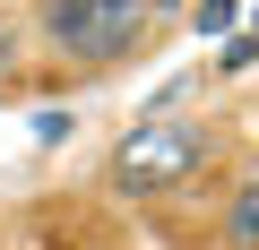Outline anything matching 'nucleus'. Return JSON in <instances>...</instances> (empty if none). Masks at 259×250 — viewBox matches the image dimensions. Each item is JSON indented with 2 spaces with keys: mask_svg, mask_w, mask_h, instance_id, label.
<instances>
[{
  "mask_svg": "<svg viewBox=\"0 0 259 250\" xmlns=\"http://www.w3.org/2000/svg\"><path fill=\"white\" fill-rule=\"evenodd\" d=\"M44 35L87 69L130 61L147 43V0H44Z\"/></svg>",
  "mask_w": 259,
  "mask_h": 250,
  "instance_id": "obj_1",
  "label": "nucleus"
},
{
  "mask_svg": "<svg viewBox=\"0 0 259 250\" xmlns=\"http://www.w3.org/2000/svg\"><path fill=\"white\" fill-rule=\"evenodd\" d=\"M207 121H139L121 147H112V190H173V181H190L199 164H207Z\"/></svg>",
  "mask_w": 259,
  "mask_h": 250,
  "instance_id": "obj_2",
  "label": "nucleus"
},
{
  "mask_svg": "<svg viewBox=\"0 0 259 250\" xmlns=\"http://www.w3.org/2000/svg\"><path fill=\"white\" fill-rule=\"evenodd\" d=\"M225 241H233V250H250V241H259V190H250V181H242V190H233V207H225Z\"/></svg>",
  "mask_w": 259,
  "mask_h": 250,
  "instance_id": "obj_3",
  "label": "nucleus"
},
{
  "mask_svg": "<svg viewBox=\"0 0 259 250\" xmlns=\"http://www.w3.org/2000/svg\"><path fill=\"white\" fill-rule=\"evenodd\" d=\"M190 26H199V35H233V26H242V0H199Z\"/></svg>",
  "mask_w": 259,
  "mask_h": 250,
  "instance_id": "obj_4",
  "label": "nucleus"
},
{
  "mask_svg": "<svg viewBox=\"0 0 259 250\" xmlns=\"http://www.w3.org/2000/svg\"><path fill=\"white\" fill-rule=\"evenodd\" d=\"M216 69H225V78H250V43H242V35H225V61H216Z\"/></svg>",
  "mask_w": 259,
  "mask_h": 250,
  "instance_id": "obj_5",
  "label": "nucleus"
},
{
  "mask_svg": "<svg viewBox=\"0 0 259 250\" xmlns=\"http://www.w3.org/2000/svg\"><path fill=\"white\" fill-rule=\"evenodd\" d=\"M0 52H9V26H0Z\"/></svg>",
  "mask_w": 259,
  "mask_h": 250,
  "instance_id": "obj_6",
  "label": "nucleus"
}]
</instances>
